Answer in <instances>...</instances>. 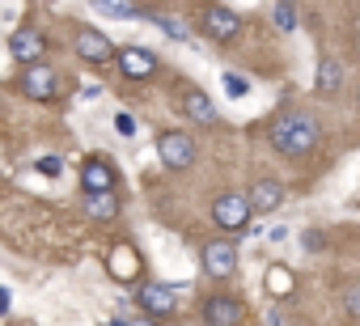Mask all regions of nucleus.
Masks as SVG:
<instances>
[{"mask_svg": "<svg viewBox=\"0 0 360 326\" xmlns=\"http://www.w3.org/2000/svg\"><path fill=\"white\" fill-rule=\"evenodd\" d=\"M271 144H276L280 152H288V157L314 152V144H318V123H314L309 115L288 110V115H280V119L271 123Z\"/></svg>", "mask_w": 360, "mask_h": 326, "instance_id": "f257e3e1", "label": "nucleus"}, {"mask_svg": "<svg viewBox=\"0 0 360 326\" xmlns=\"http://www.w3.org/2000/svg\"><path fill=\"white\" fill-rule=\"evenodd\" d=\"M250 204H246V195H238V191H229V195H221L217 204H212V221L225 229V233H242L246 225H250Z\"/></svg>", "mask_w": 360, "mask_h": 326, "instance_id": "f03ea898", "label": "nucleus"}, {"mask_svg": "<svg viewBox=\"0 0 360 326\" xmlns=\"http://www.w3.org/2000/svg\"><path fill=\"white\" fill-rule=\"evenodd\" d=\"M157 152H161V161H165L169 170H187L191 161H195V140L187 131H165L157 140Z\"/></svg>", "mask_w": 360, "mask_h": 326, "instance_id": "7ed1b4c3", "label": "nucleus"}, {"mask_svg": "<svg viewBox=\"0 0 360 326\" xmlns=\"http://www.w3.org/2000/svg\"><path fill=\"white\" fill-rule=\"evenodd\" d=\"M18 85H22V93L26 98H34V102H51L56 93H60V77L51 72V68H26L22 77H18Z\"/></svg>", "mask_w": 360, "mask_h": 326, "instance_id": "20e7f679", "label": "nucleus"}, {"mask_svg": "<svg viewBox=\"0 0 360 326\" xmlns=\"http://www.w3.org/2000/svg\"><path fill=\"white\" fill-rule=\"evenodd\" d=\"M204 271H208L212 280H229V275L238 271V246H229V242H208V246H204Z\"/></svg>", "mask_w": 360, "mask_h": 326, "instance_id": "39448f33", "label": "nucleus"}, {"mask_svg": "<svg viewBox=\"0 0 360 326\" xmlns=\"http://www.w3.org/2000/svg\"><path fill=\"white\" fill-rule=\"evenodd\" d=\"M81 187H85V195H106V191H115V170L102 157H89L81 166Z\"/></svg>", "mask_w": 360, "mask_h": 326, "instance_id": "423d86ee", "label": "nucleus"}, {"mask_svg": "<svg viewBox=\"0 0 360 326\" xmlns=\"http://www.w3.org/2000/svg\"><path fill=\"white\" fill-rule=\"evenodd\" d=\"M238 322H242V301H233V296L204 301V326H238Z\"/></svg>", "mask_w": 360, "mask_h": 326, "instance_id": "0eeeda50", "label": "nucleus"}, {"mask_svg": "<svg viewBox=\"0 0 360 326\" xmlns=\"http://www.w3.org/2000/svg\"><path fill=\"white\" fill-rule=\"evenodd\" d=\"M204 30H208L217 43H229V39L242 30V18L229 13V9H221V5H212V9H204Z\"/></svg>", "mask_w": 360, "mask_h": 326, "instance_id": "6e6552de", "label": "nucleus"}, {"mask_svg": "<svg viewBox=\"0 0 360 326\" xmlns=\"http://www.w3.org/2000/svg\"><path fill=\"white\" fill-rule=\"evenodd\" d=\"M9 51H13V60H22V64H34V60L47 51V39H43L39 30L22 26V30H13V39H9Z\"/></svg>", "mask_w": 360, "mask_h": 326, "instance_id": "1a4fd4ad", "label": "nucleus"}, {"mask_svg": "<svg viewBox=\"0 0 360 326\" xmlns=\"http://www.w3.org/2000/svg\"><path fill=\"white\" fill-rule=\"evenodd\" d=\"M140 305H144V313L165 318V313H174L178 296H174V288H169V284H144V288H140Z\"/></svg>", "mask_w": 360, "mask_h": 326, "instance_id": "9d476101", "label": "nucleus"}, {"mask_svg": "<svg viewBox=\"0 0 360 326\" xmlns=\"http://www.w3.org/2000/svg\"><path fill=\"white\" fill-rule=\"evenodd\" d=\"M119 68H123V77L144 81V77H153L157 60H153V51H144V47H123V51H119Z\"/></svg>", "mask_w": 360, "mask_h": 326, "instance_id": "9b49d317", "label": "nucleus"}, {"mask_svg": "<svg viewBox=\"0 0 360 326\" xmlns=\"http://www.w3.org/2000/svg\"><path fill=\"white\" fill-rule=\"evenodd\" d=\"M77 51H81V60H89V64H106V60L115 56L110 39L98 34V30H81V34H77Z\"/></svg>", "mask_w": 360, "mask_h": 326, "instance_id": "f8f14e48", "label": "nucleus"}, {"mask_svg": "<svg viewBox=\"0 0 360 326\" xmlns=\"http://www.w3.org/2000/svg\"><path fill=\"white\" fill-rule=\"evenodd\" d=\"M280 200H284V187H280L276 178H263V183H255V191L246 195L250 212H276V208H280Z\"/></svg>", "mask_w": 360, "mask_h": 326, "instance_id": "ddd939ff", "label": "nucleus"}, {"mask_svg": "<svg viewBox=\"0 0 360 326\" xmlns=\"http://www.w3.org/2000/svg\"><path fill=\"white\" fill-rule=\"evenodd\" d=\"M106 271H110L115 280H136V275H140V254H136L131 246H115L110 259H106Z\"/></svg>", "mask_w": 360, "mask_h": 326, "instance_id": "4468645a", "label": "nucleus"}, {"mask_svg": "<svg viewBox=\"0 0 360 326\" xmlns=\"http://www.w3.org/2000/svg\"><path fill=\"white\" fill-rule=\"evenodd\" d=\"M183 110H187L195 123H204V127H208V123H217V106H212V102H208L200 89H187V98H183Z\"/></svg>", "mask_w": 360, "mask_h": 326, "instance_id": "2eb2a0df", "label": "nucleus"}, {"mask_svg": "<svg viewBox=\"0 0 360 326\" xmlns=\"http://www.w3.org/2000/svg\"><path fill=\"white\" fill-rule=\"evenodd\" d=\"M339 81H343V64H339L335 56H326V60L318 64V93H326V98H330V93L339 89Z\"/></svg>", "mask_w": 360, "mask_h": 326, "instance_id": "dca6fc26", "label": "nucleus"}, {"mask_svg": "<svg viewBox=\"0 0 360 326\" xmlns=\"http://www.w3.org/2000/svg\"><path fill=\"white\" fill-rule=\"evenodd\" d=\"M85 212L94 216V221H110V216H119V200L106 191V195H85Z\"/></svg>", "mask_w": 360, "mask_h": 326, "instance_id": "f3484780", "label": "nucleus"}, {"mask_svg": "<svg viewBox=\"0 0 360 326\" xmlns=\"http://www.w3.org/2000/svg\"><path fill=\"white\" fill-rule=\"evenodd\" d=\"M267 288H271L276 296H288V292H292V275H288L284 267H271V271H267Z\"/></svg>", "mask_w": 360, "mask_h": 326, "instance_id": "a211bd4d", "label": "nucleus"}, {"mask_svg": "<svg viewBox=\"0 0 360 326\" xmlns=\"http://www.w3.org/2000/svg\"><path fill=\"white\" fill-rule=\"evenodd\" d=\"M94 9H102V13H110V18H136V9L131 5H123V0H89Z\"/></svg>", "mask_w": 360, "mask_h": 326, "instance_id": "6ab92c4d", "label": "nucleus"}, {"mask_svg": "<svg viewBox=\"0 0 360 326\" xmlns=\"http://www.w3.org/2000/svg\"><path fill=\"white\" fill-rule=\"evenodd\" d=\"M157 26H161L169 39H178V43H187V39H191V30H187L183 22H178V18H157Z\"/></svg>", "mask_w": 360, "mask_h": 326, "instance_id": "aec40b11", "label": "nucleus"}, {"mask_svg": "<svg viewBox=\"0 0 360 326\" xmlns=\"http://www.w3.org/2000/svg\"><path fill=\"white\" fill-rule=\"evenodd\" d=\"M276 26H280V30H292V26H297V9H292V0H280V5H276Z\"/></svg>", "mask_w": 360, "mask_h": 326, "instance_id": "412c9836", "label": "nucleus"}, {"mask_svg": "<svg viewBox=\"0 0 360 326\" xmlns=\"http://www.w3.org/2000/svg\"><path fill=\"white\" fill-rule=\"evenodd\" d=\"M225 93H229V98H246V93H250V81L238 77V72H225Z\"/></svg>", "mask_w": 360, "mask_h": 326, "instance_id": "4be33fe9", "label": "nucleus"}, {"mask_svg": "<svg viewBox=\"0 0 360 326\" xmlns=\"http://www.w3.org/2000/svg\"><path fill=\"white\" fill-rule=\"evenodd\" d=\"M115 131L119 136H136V119L131 115H115Z\"/></svg>", "mask_w": 360, "mask_h": 326, "instance_id": "5701e85b", "label": "nucleus"}, {"mask_svg": "<svg viewBox=\"0 0 360 326\" xmlns=\"http://www.w3.org/2000/svg\"><path fill=\"white\" fill-rule=\"evenodd\" d=\"M39 170H43V174H51V178H56V174H60V170H64V161H60V157H43V161H39Z\"/></svg>", "mask_w": 360, "mask_h": 326, "instance_id": "b1692460", "label": "nucleus"}, {"mask_svg": "<svg viewBox=\"0 0 360 326\" xmlns=\"http://www.w3.org/2000/svg\"><path fill=\"white\" fill-rule=\"evenodd\" d=\"M347 313L360 318V288H347Z\"/></svg>", "mask_w": 360, "mask_h": 326, "instance_id": "393cba45", "label": "nucleus"}, {"mask_svg": "<svg viewBox=\"0 0 360 326\" xmlns=\"http://www.w3.org/2000/svg\"><path fill=\"white\" fill-rule=\"evenodd\" d=\"M123 326H153L148 318H136V322H123Z\"/></svg>", "mask_w": 360, "mask_h": 326, "instance_id": "a878e982", "label": "nucleus"}, {"mask_svg": "<svg viewBox=\"0 0 360 326\" xmlns=\"http://www.w3.org/2000/svg\"><path fill=\"white\" fill-rule=\"evenodd\" d=\"M5 305H9V292H5V288H0V309H5Z\"/></svg>", "mask_w": 360, "mask_h": 326, "instance_id": "bb28decb", "label": "nucleus"}]
</instances>
